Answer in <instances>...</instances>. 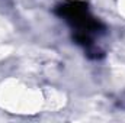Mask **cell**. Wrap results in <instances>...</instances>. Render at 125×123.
Segmentation results:
<instances>
[{
	"instance_id": "6da1fadb",
	"label": "cell",
	"mask_w": 125,
	"mask_h": 123,
	"mask_svg": "<svg viewBox=\"0 0 125 123\" xmlns=\"http://www.w3.org/2000/svg\"><path fill=\"white\" fill-rule=\"evenodd\" d=\"M55 15L62 18L70 28L73 29V41L83 46L87 57L99 58L102 51L94 45V36H99L105 32L103 23L90 13L87 3L79 0H70L61 3L55 7Z\"/></svg>"
}]
</instances>
